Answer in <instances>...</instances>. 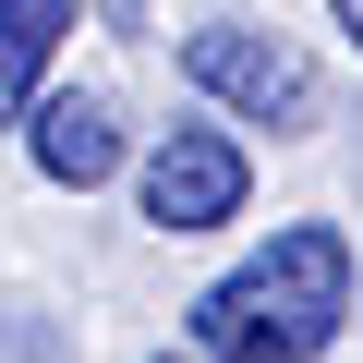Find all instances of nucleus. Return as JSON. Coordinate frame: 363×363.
I'll list each match as a JSON object with an SVG mask.
<instances>
[{
    "label": "nucleus",
    "instance_id": "4",
    "mask_svg": "<svg viewBox=\"0 0 363 363\" xmlns=\"http://www.w3.org/2000/svg\"><path fill=\"white\" fill-rule=\"evenodd\" d=\"M25 157H37V182H61V194H97V182L121 169V109L109 97H37L25 109Z\"/></svg>",
    "mask_w": 363,
    "mask_h": 363
},
{
    "label": "nucleus",
    "instance_id": "3",
    "mask_svg": "<svg viewBox=\"0 0 363 363\" xmlns=\"http://www.w3.org/2000/svg\"><path fill=\"white\" fill-rule=\"evenodd\" d=\"M242 194H255V157H242V133H218V121H169V133L133 157V206H145V230H169V242L230 230Z\"/></svg>",
    "mask_w": 363,
    "mask_h": 363
},
{
    "label": "nucleus",
    "instance_id": "1",
    "mask_svg": "<svg viewBox=\"0 0 363 363\" xmlns=\"http://www.w3.org/2000/svg\"><path fill=\"white\" fill-rule=\"evenodd\" d=\"M339 327H351V230L339 218L267 230L255 267H230V279H206L182 303L194 363H315Z\"/></svg>",
    "mask_w": 363,
    "mask_h": 363
},
{
    "label": "nucleus",
    "instance_id": "7",
    "mask_svg": "<svg viewBox=\"0 0 363 363\" xmlns=\"http://www.w3.org/2000/svg\"><path fill=\"white\" fill-rule=\"evenodd\" d=\"M157 363H194V351H157Z\"/></svg>",
    "mask_w": 363,
    "mask_h": 363
},
{
    "label": "nucleus",
    "instance_id": "6",
    "mask_svg": "<svg viewBox=\"0 0 363 363\" xmlns=\"http://www.w3.org/2000/svg\"><path fill=\"white\" fill-rule=\"evenodd\" d=\"M327 13H339V37H351V61H363V0H327Z\"/></svg>",
    "mask_w": 363,
    "mask_h": 363
},
{
    "label": "nucleus",
    "instance_id": "2",
    "mask_svg": "<svg viewBox=\"0 0 363 363\" xmlns=\"http://www.w3.org/2000/svg\"><path fill=\"white\" fill-rule=\"evenodd\" d=\"M182 85L206 109H230V121H267V133H315L327 121V85H315V61L279 25H194L182 37Z\"/></svg>",
    "mask_w": 363,
    "mask_h": 363
},
{
    "label": "nucleus",
    "instance_id": "5",
    "mask_svg": "<svg viewBox=\"0 0 363 363\" xmlns=\"http://www.w3.org/2000/svg\"><path fill=\"white\" fill-rule=\"evenodd\" d=\"M85 0H0V121H25L49 97V61L73 49Z\"/></svg>",
    "mask_w": 363,
    "mask_h": 363
}]
</instances>
